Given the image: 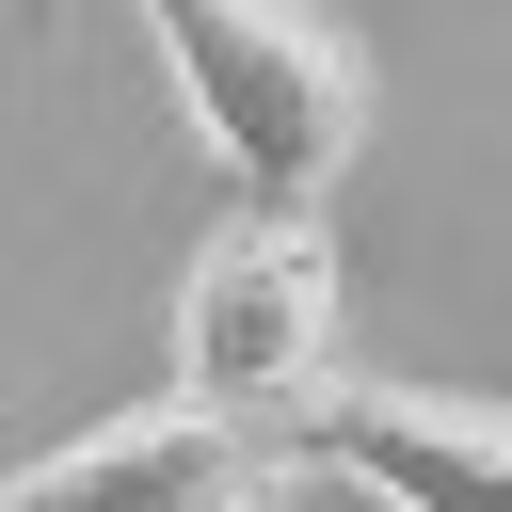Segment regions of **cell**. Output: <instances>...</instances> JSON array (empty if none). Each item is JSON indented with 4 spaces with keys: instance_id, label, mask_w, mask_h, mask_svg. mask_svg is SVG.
<instances>
[{
    "instance_id": "6da1fadb",
    "label": "cell",
    "mask_w": 512,
    "mask_h": 512,
    "mask_svg": "<svg viewBox=\"0 0 512 512\" xmlns=\"http://www.w3.org/2000/svg\"><path fill=\"white\" fill-rule=\"evenodd\" d=\"M192 144L224 160L240 208H320L368 144V48L320 0H144Z\"/></svg>"
},
{
    "instance_id": "7a4b0ae2",
    "label": "cell",
    "mask_w": 512,
    "mask_h": 512,
    "mask_svg": "<svg viewBox=\"0 0 512 512\" xmlns=\"http://www.w3.org/2000/svg\"><path fill=\"white\" fill-rule=\"evenodd\" d=\"M336 368V240L320 208H240L176 272V384L224 416H288Z\"/></svg>"
},
{
    "instance_id": "5b68a950",
    "label": "cell",
    "mask_w": 512,
    "mask_h": 512,
    "mask_svg": "<svg viewBox=\"0 0 512 512\" xmlns=\"http://www.w3.org/2000/svg\"><path fill=\"white\" fill-rule=\"evenodd\" d=\"M48 16H64V0H16V32H48Z\"/></svg>"
},
{
    "instance_id": "277c9868",
    "label": "cell",
    "mask_w": 512,
    "mask_h": 512,
    "mask_svg": "<svg viewBox=\"0 0 512 512\" xmlns=\"http://www.w3.org/2000/svg\"><path fill=\"white\" fill-rule=\"evenodd\" d=\"M0 512H272V448L224 416V400H144V416H96L80 448L16 464Z\"/></svg>"
},
{
    "instance_id": "3957f363",
    "label": "cell",
    "mask_w": 512,
    "mask_h": 512,
    "mask_svg": "<svg viewBox=\"0 0 512 512\" xmlns=\"http://www.w3.org/2000/svg\"><path fill=\"white\" fill-rule=\"evenodd\" d=\"M288 432H304V464H336L384 512H512V400H464V384H304Z\"/></svg>"
}]
</instances>
